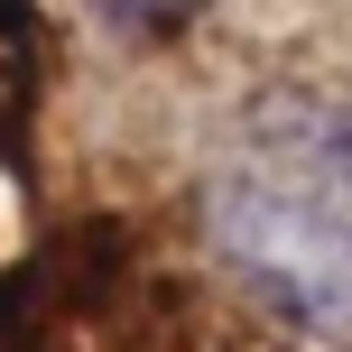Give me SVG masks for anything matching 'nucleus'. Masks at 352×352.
I'll use <instances>...</instances> for the list:
<instances>
[{
	"label": "nucleus",
	"instance_id": "obj_2",
	"mask_svg": "<svg viewBox=\"0 0 352 352\" xmlns=\"http://www.w3.org/2000/svg\"><path fill=\"white\" fill-rule=\"evenodd\" d=\"M260 195L316 213L324 232L352 241V93H316V84H278L250 102L241 121V158Z\"/></svg>",
	"mask_w": 352,
	"mask_h": 352
},
{
	"label": "nucleus",
	"instance_id": "obj_3",
	"mask_svg": "<svg viewBox=\"0 0 352 352\" xmlns=\"http://www.w3.org/2000/svg\"><path fill=\"white\" fill-rule=\"evenodd\" d=\"M84 10L102 19L111 37H140V47H148V37H176V28H186L195 0H84Z\"/></svg>",
	"mask_w": 352,
	"mask_h": 352
},
{
	"label": "nucleus",
	"instance_id": "obj_1",
	"mask_svg": "<svg viewBox=\"0 0 352 352\" xmlns=\"http://www.w3.org/2000/svg\"><path fill=\"white\" fill-rule=\"evenodd\" d=\"M204 241L269 316L306 324L324 343H352V241L324 232L316 213L260 195L241 167H223L204 186Z\"/></svg>",
	"mask_w": 352,
	"mask_h": 352
}]
</instances>
